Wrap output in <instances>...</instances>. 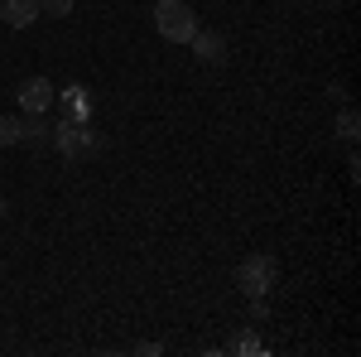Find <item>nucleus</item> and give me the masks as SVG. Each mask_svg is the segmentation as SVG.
<instances>
[{
	"label": "nucleus",
	"mask_w": 361,
	"mask_h": 357,
	"mask_svg": "<svg viewBox=\"0 0 361 357\" xmlns=\"http://www.w3.org/2000/svg\"><path fill=\"white\" fill-rule=\"evenodd\" d=\"M63 102H68V116H63V121H87V111H92L87 87H68V92H63Z\"/></svg>",
	"instance_id": "0eeeda50"
},
{
	"label": "nucleus",
	"mask_w": 361,
	"mask_h": 357,
	"mask_svg": "<svg viewBox=\"0 0 361 357\" xmlns=\"http://www.w3.org/2000/svg\"><path fill=\"white\" fill-rule=\"evenodd\" d=\"M154 29L164 34L169 44H188L202 25H197L193 5H183V0H159V5H154Z\"/></svg>",
	"instance_id": "f257e3e1"
},
{
	"label": "nucleus",
	"mask_w": 361,
	"mask_h": 357,
	"mask_svg": "<svg viewBox=\"0 0 361 357\" xmlns=\"http://www.w3.org/2000/svg\"><path fill=\"white\" fill-rule=\"evenodd\" d=\"M20 140H29V145H49V140H54V126H49L44 116H25V131H20Z\"/></svg>",
	"instance_id": "6e6552de"
},
{
	"label": "nucleus",
	"mask_w": 361,
	"mask_h": 357,
	"mask_svg": "<svg viewBox=\"0 0 361 357\" xmlns=\"http://www.w3.org/2000/svg\"><path fill=\"white\" fill-rule=\"evenodd\" d=\"M0 213H5V203H0Z\"/></svg>",
	"instance_id": "ddd939ff"
},
{
	"label": "nucleus",
	"mask_w": 361,
	"mask_h": 357,
	"mask_svg": "<svg viewBox=\"0 0 361 357\" xmlns=\"http://www.w3.org/2000/svg\"><path fill=\"white\" fill-rule=\"evenodd\" d=\"M39 15H73V0H39Z\"/></svg>",
	"instance_id": "f8f14e48"
},
{
	"label": "nucleus",
	"mask_w": 361,
	"mask_h": 357,
	"mask_svg": "<svg viewBox=\"0 0 361 357\" xmlns=\"http://www.w3.org/2000/svg\"><path fill=\"white\" fill-rule=\"evenodd\" d=\"M260 348H265V343H260V333H255V329H246V333H236V338H231V353H241V357L260 353Z\"/></svg>",
	"instance_id": "1a4fd4ad"
},
{
	"label": "nucleus",
	"mask_w": 361,
	"mask_h": 357,
	"mask_svg": "<svg viewBox=\"0 0 361 357\" xmlns=\"http://www.w3.org/2000/svg\"><path fill=\"white\" fill-rule=\"evenodd\" d=\"M337 136L347 140V145L357 140V111H352V107H347V111H342V116H337Z\"/></svg>",
	"instance_id": "9b49d317"
},
{
	"label": "nucleus",
	"mask_w": 361,
	"mask_h": 357,
	"mask_svg": "<svg viewBox=\"0 0 361 357\" xmlns=\"http://www.w3.org/2000/svg\"><path fill=\"white\" fill-rule=\"evenodd\" d=\"M20 131H25V116H0V145H20Z\"/></svg>",
	"instance_id": "9d476101"
},
{
	"label": "nucleus",
	"mask_w": 361,
	"mask_h": 357,
	"mask_svg": "<svg viewBox=\"0 0 361 357\" xmlns=\"http://www.w3.org/2000/svg\"><path fill=\"white\" fill-rule=\"evenodd\" d=\"M236 285L246 290L250 300H265V295L275 290V256H265V251L246 256V261L236 266Z\"/></svg>",
	"instance_id": "f03ea898"
},
{
	"label": "nucleus",
	"mask_w": 361,
	"mask_h": 357,
	"mask_svg": "<svg viewBox=\"0 0 361 357\" xmlns=\"http://www.w3.org/2000/svg\"><path fill=\"white\" fill-rule=\"evenodd\" d=\"M58 87L49 83V78H25L20 83V107H25V116H44V111L54 107Z\"/></svg>",
	"instance_id": "20e7f679"
},
{
	"label": "nucleus",
	"mask_w": 361,
	"mask_h": 357,
	"mask_svg": "<svg viewBox=\"0 0 361 357\" xmlns=\"http://www.w3.org/2000/svg\"><path fill=\"white\" fill-rule=\"evenodd\" d=\"M0 20L10 29H29L39 20V0H0Z\"/></svg>",
	"instance_id": "423d86ee"
},
{
	"label": "nucleus",
	"mask_w": 361,
	"mask_h": 357,
	"mask_svg": "<svg viewBox=\"0 0 361 357\" xmlns=\"http://www.w3.org/2000/svg\"><path fill=\"white\" fill-rule=\"evenodd\" d=\"M54 131H58L54 145L68 155V160H82V155H92V150H102L97 131H87V121H63V126H54Z\"/></svg>",
	"instance_id": "7ed1b4c3"
},
{
	"label": "nucleus",
	"mask_w": 361,
	"mask_h": 357,
	"mask_svg": "<svg viewBox=\"0 0 361 357\" xmlns=\"http://www.w3.org/2000/svg\"><path fill=\"white\" fill-rule=\"evenodd\" d=\"M188 44H193V54L202 58V63H212V68H222V63H226V39L217 34V29H197Z\"/></svg>",
	"instance_id": "39448f33"
}]
</instances>
